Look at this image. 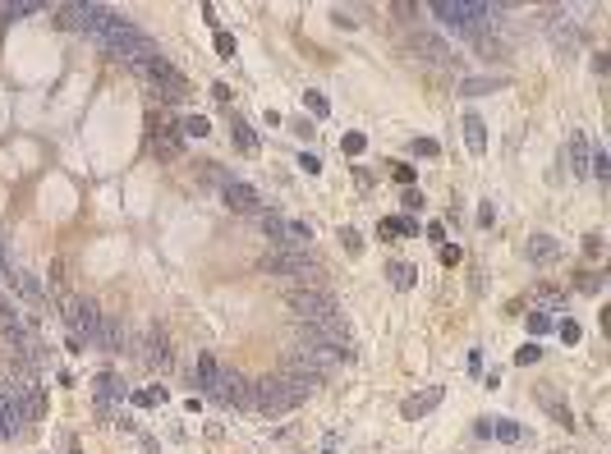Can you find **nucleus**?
Masks as SVG:
<instances>
[{
	"label": "nucleus",
	"instance_id": "1",
	"mask_svg": "<svg viewBox=\"0 0 611 454\" xmlns=\"http://www.w3.org/2000/svg\"><path fill=\"white\" fill-rule=\"evenodd\" d=\"M432 14L446 23V28H451V33L469 37V42H483V37L492 33L488 19H492L497 10H492V5H446V0H442V5H432Z\"/></svg>",
	"mask_w": 611,
	"mask_h": 454
},
{
	"label": "nucleus",
	"instance_id": "2",
	"mask_svg": "<svg viewBox=\"0 0 611 454\" xmlns=\"http://www.w3.org/2000/svg\"><path fill=\"white\" fill-rule=\"evenodd\" d=\"M262 271H267V276H285V280H308V285L322 280V266H317V257H312L308 248H280V253H267L262 257Z\"/></svg>",
	"mask_w": 611,
	"mask_h": 454
},
{
	"label": "nucleus",
	"instance_id": "3",
	"mask_svg": "<svg viewBox=\"0 0 611 454\" xmlns=\"http://www.w3.org/2000/svg\"><path fill=\"white\" fill-rule=\"evenodd\" d=\"M60 322L69 326L74 344H97V331H101V312L92 303H83L78 294H60Z\"/></svg>",
	"mask_w": 611,
	"mask_h": 454
},
{
	"label": "nucleus",
	"instance_id": "4",
	"mask_svg": "<svg viewBox=\"0 0 611 454\" xmlns=\"http://www.w3.org/2000/svg\"><path fill=\"white\" fill-rule=\"evenodd\" d=\"M129 69H134V74H143L147 83L161 92V101H189V83H184V74H179V69H170L161 56L138 60V65H129Z\"/></svg>",
	"mask_w": 611,
	"mask_h": 454
},
{
	"label": "nucleus",
	"instance_id": "5",
	"mask_svg": "<svg viewBox=\"0 0 611 454\" xmlns=\"http://www.w3.org/2000/svg\"><path fill=\"white\" fill-rule=\"evenodd\" d=\"M299 399H303V395L289 386V381H280V377H267V381H257V386H253V409L271 413V418L289 413L294 404H299Z\"/></svg>",
	"mask_w": 611,
	"mask_h": 454
},
{
	"label": "nucleus",
	"instance_id": "6",
	"mask_svg": "<svg viewBox=\"0 0 611 454\" xmlns=\"http://www.w3.org/2000/svg\"><path fill=\"white\" fill-rule=\"evenodd\" d=\"M285 303H289L294 312H299V317H303L308 326H317V322H326V317H335V299L326 294V289H317V285L294 289V294H289Z\"/></svg>",
	"mask_w": 611,
	"mask_h": 454
},
{
	"label": "nucleus",
	"instance_id": "7",
	"mask_svg": "<svg viewBox=\"0 0 611 454\" xmlns=\"http://www.w3.org/2000/svg\"><path fill=\"white\" fill-rule=\"evenodd\" d=\"M211 399H221V404H230V409H253V381H248L244 372H221Z\"/></svg>",
	"mask_w": 611,
	"mask_h": 454
},
{
	"label": "nucleus",
	"instance_id": "8",
	"mask_svg": "<svg viewBox=\"0 0 611 454\" xmlns=\"http://www.w3.org/2000/svg\"><path fill=\"white\" fill-rule=\"evenodd\" d=\"M409 51L423 60V65H437V69H446V65H455V51L442 42V37H432V33H418L409 42Z\"/></svg>",
	"mask_w": 611,
	"mask_h": 454
},
{
	"label": "nucleus",
	"instance_id": "9",
	"mask_svg": "<svg viewBox=\"0 0 611 454\" xmlns=\"http://www.w3.org/2000/svg\"><path fill=\"white\" fill-rule=\"evenodd\" d=\"M10 395H14V409H19V418L23 422H37L46 413V395L33 386V381H23V386H10Z\"/></svg>",
	"mask_w": 611,
	"mask_h": 454
},
{
	"label": "nucleus",
	"instance_id": "10",
	"mask_svg": "<svg viewBox=\"0 0 611 454\" xmlns=\"http://www.w3.org/2000/svg\"><path fill=\"white\" fill-rule=\"evenodd\" d=\"M221 198H225V207L230 211H239V216H253L262 202H257V193L248 189V184H239V179H225L221 184Z\"/></svg>",
	"mask_w": 611,
	"mask_h": 454
},
{
	"label": "nucleus",
	"instance_id": "11",
	"mask_svg": "<svg viewBox=\"0 0 611 454\" xmlns=\"http://www.w3.org/2000/svg\"><path fill=\"white\" fill-rule=\"evenodd\" d=\"M143 349H147V363H152V367H170V363H175V354H170V340H166V326H161V322L147 326Z\"/></svg>",
	"mask_w": 611,
	"mask_h": 454
},
{
	"label": "nucleus",
	"instance_id": "12",
	"mask_svg": "<svg viewBox=\"0 0 611 454\" xmlns=\"http://www.w3.org/2000/svg\"><path fill=\"white\" fill-rule=\"evenodd\" d=\"M129 344V331H124V317H101V331H97V349H124Z\"/></svg>",
	"mask_w": 611,
	"mask_h": 454
},
{
	"label": "nucleus",
	"instance_id": "13",
	"mask_svg": "<svg viewBox=\"0 0 611 454\" xmlns=\"http://www.w3.org/2000/svg\"><path fill=\"white\" fill-rule=\"evenodd\" d=\"M120 399H129L124 381L115 377V372H101V377H97V404H101V409H111V404H120Z\"/></svg>",
	"mask_w": 611,
	"mask_h": 454
},
{
	"label": "nucleus",
	"instance_id": "14",
	"mask_svg": "<svg viewBox=\"0 0 611 454\" xmlns=\"http://www.w3.org/2000/svg\"><path fill=\"white\" fill-rule=\"evenodd\" d=\"M92 10H97V5H60V10H56V23H60V28H88V23H92Z\"/></svg>",
	"mask_w": 611,
	"mask_h": 454
},
{
	"label": "nucleus",
	"instance_id": "15",
	"mask_svg": "<svg viewBox=\"0 0 611 454\" xmlns=\"http://www.w3.org/2000/svg\"><path fill=\"white\" fill-rule=\"evenodd\" d=\"M465 138H469V152L474 156L488 152V133H483V120H478V115H465Z\"/></svg>",
	"mask_w": 611,
	"mask_h": 454
},
{
	"label": "nucleus",
	"instance_id": "16",
	"mask_svg": "<svg viewBox=\"0 0 611 454\" xmlns=\"http://www.w3.org/2000/svg\"><path fill=\"white\" fill-rule=\"evenodd\" d=\"M216 377H221V367H216V354H202V358H198V386L207 390V395L216 390Z\"/></svg>",
	"mask_w": 611,
	"mask_h": 454
},
{
	"label": "nucleus",
	"instance_id": "17",
	"mask_svg": "<svg viewBox=\"0 0 611 454\" xmlns=\"http://www.w3.org/2000/svg\"><path fill=\"white\" fill-rule=\"evenodd\" d=\"M570 166H575V175H589V143H584V133L570 138Z\"/></svg>",
	"mask_w": 611,
	"mask_h": 454
},
{
	"label": "nucleus",
	"instance_id": "18",
	"mask_svg": "<svg viewBox=\"0 0 611 454\" xmlns=\"http://www.w3.org/2000/svg\"><path fill=\"white\" fill-rule=\"evenodd\" d=\"M437 399H442V390H437V386H428V390H423V395H414L409 404H405V418H418L423 409H432Z\"/></svg>",
	"mask_w": 611,
	"mask_h": 454
},
{
	"label": "nucleus",
	"instance_id": "19",
	"mask_svg": "<svg viewBox=\"0 0 611 454\" xmlns=\"http://www.w3.org/2000/svg\"><path fill=\"white\" fill-rule=\"evenodd\" d=\"M529 257H534V262H538V257L552 262V257H556V239H552V234H534V239H529Z\"/></svg>",
	"mask_w": 611,
	"mask_h": 454
},
{
	"label": "nucleus",
	"instance_id": "20",
	"mask_svg": "<svg viewBox=\"0 0 611 454\" xmlns=\"http://www.w3.org/2000/svg\"><path fill=\"white\" fill-rule=\"evenodd\" d=\"M10 280H14V289H19L23 299H33V303H42V289H37V280L28 276V271H10Z\"/></svg>",
	"mask_w": 611,
	"mask_h": 454
},
{
	"label": "nucleus",
	"instance_id": "21",
	"mask_svg": "<svg viewBox=\"0 0 611 454\" xmlns=\"http://www.w3.org/2000/svg\"><path fill=\"white\" fill-rule=\"evenodd\" d=\"M234 147H239V152H257V133H253V129H248V124H244V120L234 124Z\"/></svg>",
	"mask_w": 611,
	"mask_h": 454
},
{
	"label": "nucleus",
	"instance_id": "22",
	"mask_svg": "<svg viewBox=\"0 0 611 454\" xmlns=\"http://www.w3.org/2000/svg\"><path fill=\"white\" fill-rule=\"evenodd\" d=\"M414 276H418V271H414L409 262H395V266H391V280H395V289H414Z\"/></svg>",
	"mask_w": 611,
	"mask_h": 454
},
{
	"label": "nucleus",
	"instance_id": "23",
	"mask_svg": "<svg viewBox=\"0 0 611 454\" xmlns=\"http://www.w3.org/2000/svg\"><path fill=\"white\" fill-rule=\"evenodd\" d=\"M303 106H308V111L317 115V120H326V115H331V106H326V97H322L317 88H312V92H303Z\"/></svg>",
	"mask_w": 611,
	"mask_h": 454
},
{
	"label": "nucleus",
	"instance_id": "24",
	"mask_svg": "<svg viewBox=\"0 0 611 454\" xmlns=\"http://www.w3.org/2000/svg\"><path fill=\"white\" fill-rule=\"evenodd\" d=\"M492 436H501V441H520V422H511V418H501V422H492Z\"/></svg>",
	"mask_w": 611,
	"mask_h": 454
},
{
	"label": "nucleus",
	"instance_id": "25",
	"mask_svg": "<svg viewBox=\"0 0 611 454\" xmlns=\"http://www.w3.org/2000/svg\"><path fill=\"white\" fill-rule=\"evenodd\" d=\"M179 129L189 133V138H207V133H211V124H207V120H202V115H189V120L179 124Z\"/></svg>",
	"mask_w": 611,
	"mask_h": 454
},
{
	"label": "nucleus",
	"instance_id": "26",
	"mask_svg": "<svg viewBox=\"0 0 611 454\" xmlns=\"http://www.w3.org/2000/svg\"><path fill=\"white\" fill-rule=\"evenodd\" d=\"M524 322H529V331H534V335H547V331H552V317H547V312H534V317H524Z\"/></svg>",
	"mask_w": 611,
	"mask_h": 454
},
{
	"label": "nucleus",
	"instance_id": "27",
	"mask_svg": "<svg viewBox=\"0 0 611 454\" xmlns=\"http://www.w3.org/2000/svg\"><path fill=\"white\" fill-rule=\"evenodd\" d=\"M589 175H598V179H611V161H607V152H593V170Z\"/></svg>",
	"mask_w": 611,
	"mask_h": 454
},
{
	"label": "nucleus",
	"instance_id": "28",
	"mask_svg": "<svg viewBox=\"0 0 611 454\" xmlns=\"http://www.w3.org/2000/svg\"><path fill=\"white\" fill-rule=\"evenodd\" d=\"M345 152H349V156H359V152H363V147H368V138H363V133H345Z\"/></svg>",
	"mask_w": 611,
	"mask_h": 454
},
{
	"label": "nucleus",
	"instance_id": "29",
	"mask_svg": "<svg viewBox=\"0 0 611 454\" xmlns=\"http://www.w3.org/2000/svg\"><path fill=\"white\" fill-rule=\"evenodd\" d=\"M340 244H345V253H363V239H359V230H340Z\"/></svg>",
	"mask_w": 611,
	"mask_h": 454
},
{
	"label": "nucleus",
	"instance_id": "30",
	"mask_svg": "<svg viewBox=\"0 0 611 454\" xmlns=\"http://www.w3.org/2000/svg\"><path fill=\"white\" fill-rule=\"evenodd\" d=\"M538 358H543V349H538V344H524L520 354H515V363H520V367H529V363H538Z\"/></svg>",
	"mask_w": 611,
	"mask_h": 454
},
{
	"label": "nucleus",
	"instance_id": "31",
	"mask_svg": "<svg viewBox=\"0 0 611 454\" xmlns=\"http://www.w3.org/2000/svg\"><path fill=\"white\" fill-rule=\"evenodd\" d=\"M579 335H584V331H579V322H561V340H566V344H579Z\"/></svg>",
	"mask_w": 611,
	"mask_h": 454
},
{
	"label": "nucleus",
	"instance_id": "32",
	"mask_svg": "<svg viewBox=\"0 0 611 454\" xmlns=\"http://www.w3.org/2000/svg\"><path fill=\"white\" fill-rule=\"evenodd\" d=\"M216 56H234V37L230 33H216Z\"/></svg>",
	"mask_w": 611,
	"mask_h": 454
},
{
	"label": "nucleus",
	"instance_id": "33",
	"mask_svg": "<svg viewBox=\"0 0 611 454\" xmlns=\"http://www.w3.org/2000/svg\"><path fill=\"white\" fill-rule=\"evenodd\" d=\"M391 175H395V179H400V184H405V189H409V184H414V166H405V161H400V166H391Z\"/></svg>",
	"mask_w": 611,
	"mask_h": 454
},
{
	"label": "nucleus",
	"instance_id": "34",
	"mask_svg": "<svg viewBox=\"0 0 611 454\" xmlns=\"http://www.w3.org/2000/svg\"><path fill=\"white\" fill-rule=\"evenodd\" d=\"M391 230H395V234H418V225H414L409 216H400V221H391Z\"/></svg>",
	"mask_w": 611,
	"mask_h": 454
},
{
	"label": "nucleus",
	"instance_id": "35",
	"mask_svg": "<svg viewBox=\"0 0 611 454\" xmlns=\"http://www.w3.org/2000/svg\"><path fill=\"white\" fill-rule=\"evenodd\" d=\"M579 289H584V294H598V289H602V276H579Z\"/></svg>",
	"mask_w": 611,
	"mask_h": 454
},
{
	"label": "nucleus",
	"instance_id": "36",
	"mask_svg": "<svg viewBox=\"0 0 611 454\" xmlns=\"http://www.w3.org/2000/svg\"><path fill=\"white\" fill-rule=\"evenodd\" d=\"M497 88V78H478V83H465V92H492Z\"/></svg>",
	"mask_w": 611,
	"mask_h": 454
},
{
	"label": "nucleus",
	"instance_id": "37",
	"mask_svg": "<svg viewBox=\"0 0 611 454\" xmlns=\"http://www.w3.org/2000/svg\"><path fill=\"white\" fill-rule=\"evenodd\" d=\"M299 166L308 170V175H317V170H322V161H317V156H312V152H303V156H299Z\"/></svg>",
	"mask_w": 611,
	"mask_h": 454
},
{
	"label": "nucleus",
	"instance_id": "38",
	"mask_svg": "<svg viewBox=\"0 0 611 454\" xmlns=\"http://www.w3.org/2000/svg\"><path fill=\"white\" fill-rule=\"evenodd\" d=\"M584 253H589V257L602 253V234H589V239H584Z\"/></svg>",
	"mask_w": 611,
	"mask_h": 454
},
{
	"label": "nucleus",
	"instance_id": "39",
	"mask_svg": "<svg viewBox=\"0 0 611 454\" xmlns=\"http://www.w3.org/2000/svg\"><path fill=\"white\" fill-rule=\"evenodd\" d=\"M414 152H418V156H437V143H432V138H418V143H414Z\"/></svg>",
	"mask_w": 611,
	"mask_h": 454
},
{
	"label": "nucleus",
	"instance_id": "40",
	"mask_svg": "<svg viewBox=\"0 0 611 454\" xmlns=\"http://www.w3.org/2000/svg\"><path fill=\"white\" fill-rule=\"evenodd\" d=\"M405 207H409V211H418V207H423V198H418V189H405Z\"/></svg>",
	"mask_w": 611,
	"mask_h": 454
},
{
	"label": "nucleus",
	"instance_id": "41",
	"mask_svg": "<svg viewBox=\"0 0 611 454\" xmlns=\"http://www.w3.org/2000/svg\"><path fill=\"white\" fill-rule=\"evenodd\" d=\"M0 276H10V257H5V248H0Z\"/></svg>",
	"mask_w": 611,
	"mask_h": 454
}]
</instances>
